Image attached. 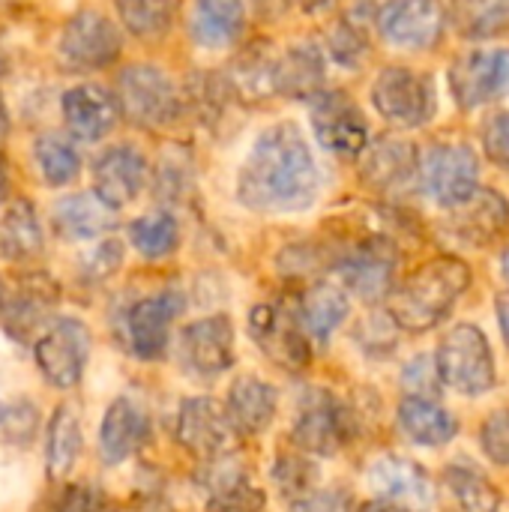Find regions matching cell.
<instances>
[{
  "mask_svg": "<svg viewBox=\"0 0 509 512\" xmlns=\"http://www.w3.org/2000/svg\"><path fill=\"white\" fill-rule=\"evenodd\" d=\"M321 171L297 123L267 126L237 171V201L255 213H303L318 201Z\"/></svg>",
  "mask_w": 509,
  "mask_h": 512,
  "instance_id": "6da1fadb",
  "label": "cell"
},
{
  "mask_svg": "<svg viewBox=\"0 0 509 512\" xmlns=\"http://www.w3.org/2000/svg\"><path fill=\"white\" fill-rule=\"evenodd\" d=\"M468 285H471V270L465 261L453 255L432 258L417 273H411L399 285V291H393L390 318L396 321V327L411 333L432 330L450 315L453 303L465 294Z\"/></svg>",
  "mask_w": 509,
  "mask_h": 512,
  "instance_id": "7a4b0ae2",
  "label": "cell"
},
{
  "mask_svg": "<svg viewBox=\"0 0 509 512\" xmlns=\"http://www.w3.org/2000/svg\"><path fill=\"white\" fill-rule=\"evenodd\" d=\"M435 369L462 396H483L495 387V357L486 333L474 324H459L444 336Z\"/></svg>",
  "mask_w": 509,
  "mask_h": 512,
  "instance_id": "3957f363",
  "label": "cell"
},
{
  "mask_svg": "<svg viewBox=\"0 0 509 512\" xmlns=\"http://www.w3.org/2000/svg\"><path fill=\"white\" fill-rule=\"evenodd\" d=\"M117 108L129 123L141 129H159L177 120L180 93L159 66L135 63L117 78Z\"/></svg>",
  "mask_w": 509,
  "mask_h": 512,
  "instance_id": "277c9868",
  "label": "cell"
},
{
  "mask_svg": "<svg viewBox=\"0 0 509 512\" xmlns=\"http://www.w3.org/2000/svg\"><path fill=\"white\" fill-rule=\"evenodd\" d=\"M120 30L114 27V21H108L102 12L96 9H81L75 12L57 39V57L60 66L69 72H93V69H105L120 57Z\"/></svg>",
  "mask_w": 509,
  "mask_h": 512,
  "instance_id": "5b68a950",
  "label": "cell"
},
{
  "mask_svg": "<svg viewBox=\"0 0 509 512\" xmlns=\"http://www.w3.org/2000/svg\"><path fill=\"white\" fill-rule=\"evenodd\" d=\"M174 435H177V444L189 456L204 459V462L231 456L237 447V438H240L228 411L216 399H207V396L186 399L180 405Z\"/></svg>",
  "mask_w": 509,
  "mask_h": 512,
  "instance_id": "8992f818",
  "label": "cell"
},
{
  "mask_svg": "<svg viewBox=\"0 0 509 512\" xmlns=\"http://www.w3.org/2000/svg\"><path fill=\"white\" fill-rule=\"evenodd\" d=\"M372 102L378 114L402 129L423 126L435 114L432 81L405 66H387L372 84Z\"/></svg>",
  "mask_w": 509,
  "mask_h": 512,
  "instance_id": "52a82bcc",
  "label": "cell"
},
{
  "mask_svg": "<svg viewBox=\"0 0 509 512\" xmlns=\"http://www.w3.org/2000/svg\"><path fill=\"white\" fill-rule=\"evenodd\" d=\"M33 354L45 381L60 390H69L84 375L90 357V330L78 318H60L39 336Z\"/></svg>",
  "mask_w": 509,
  "mask_h": 512,
  "instance_id": "ba28073f",
  "label": "cell"
},
{
  "mask_svg": "<svg viewBox=\"0 0 509 512\" xmlns=\"http://www.w3.org/2000/svg\"><path fill=\"white\" fill-rule=\"evenodd\" d=\"M312 129L321 147L336 156H357L369 144V123L357 102L342 90L312 96Z\"/></svg>",
  "mask_w": 509,
  "mask_h": 512,
  "instance_id": "9c48e42d",
  "label": "cell"
},
{
  "mask_svg": "<svg viewBox=\"0 0 509 512\" xmlns=\"http://www.w3.org/2000/svg\"><path fill=\"white\" fill-rule=\"evenodd\" d=\"M249 333L258 348L288 372H300L309 363V336L303 333L297 312L282 303H261L249 315Z\"/></svg>",
  "mask_w": 509,
  "mask_h": 512,
  "instance_id": "30bf717a",
  "label": "cell"
},
{
  "mask_svg": "<svg viewBox=\"0 0 509 512\" xmlns=\"http://www.w3.org/2000/svg\"><path fill=\"white\" fill-rule=\"evenodd\" d=\"M348 435H351V417L342 408V402L327 390H312L300 405L297 423L291 429V441L312 456H333L339 447L348 444Z\"/></svg>",
  "mask_w": 509,
  "mask_h": 512,
  "instance_id": "8fae6325",
  "label": "cell"
},
{
  "mask_svg": "<svg viewBox=\"0 0 509 512\" xmlns=\"http://www.w3.org/2000/svg\"><path fill=\"white\" fill-rule=\"evenodd\" d=\"M480 165L471 147L441 144L432 147L423 159V186L432 201L441 207H456L477 192Z\"/></svg>",
  "mask_w": 509,
  "mask_h": 512,
  "instance_id": "7c38bea8",
  "label": "cell"
},
{
  "mask_svg": "<svg viewBox=\"0 0 509 512\" xmlns=\"http://www.w3.org/2000/svg\"><path fill=\"white\" fill-rule=\"evenodd\" d=\"M369 486L375 495L402 512H426L435 504V489L429 474L402 456H381L369 468Z\"/></svg>",
  "mask_w": 509,
  "mask_h": 512,
  "instance_id": "4fadbf2b",
  "label": "cell"
},
{
  "mask_svg": "<svg viewBox=\"0 0 509 512\" xmlns=\"http://www.w3.org/2000/svg\"><path fill=\"white\" fill-rule=\"evenodd\" d=\"M507 81L509 51H468L450 69V90L465 111L498 99Z\"/></svg>",
  "mask_w": 509,
  "mask_h": 512,
  "instance_id": "5bb4252c",
  "label": "cell"
},
{
  "mask_svg": "<svg viewBox=\"0 0 509 512\" xmlns=\"http://www.w3.org/2000/svg\"><path fill=\"white\" fill-rule=\"evenodd\" d=\"M444 6L438 0H390L381 15L378 27L387 42L399 48H432L444 33Z\"/></svg>",
  "mask_w": 509,
  "mask_h": 512,
  "instance_id": "9a60e30c",
  "label": "cell"
},
{
  "mask_svg": "<svg viewBox=\"0 0 509 512\" xmlns=\"http://www.w3.org/2000/svg\"><path fill=\"white\" fill-rule=\"evenodd\" d=\"M180 309H183L180 294H156V297L138 300L126 312L129 351L138 360H159V357H165L171 321L180 315Z\"/></svg>",
  "mask_w": 509,
  "mask_h": 512,
  "instance_id": "2e32d148",
  "label": "cell"
},
{
  "mask_svg": "<svg viewBox=\"0 0 509 512\" xmlns=\"http://www.w3.org/2000/svg\"><path fill=\"white\" fill-rule=\"evenodd\" d=\"M180 354L183 363L201 375V378H216L231 369L234 363V327L225 315L201 318L189 324L180 336Z\"/></svg>",
  "mask_w": 509,
  "mask_h": 512,
  "instance_id": "e0dca14e",
  "label": "cell"
},
{
  "mask_svg": "<svg viewBox=\"0 0 509 512\" xmlns=\"http://www.w3.org/2000/svg\"><path fill=\"white\" fill-rule=\"evenodd\" d=\"M93 180H96V192L93 195L105 207L117 210V207L132 204L141 195L144 180H147V162L129 144L108 147L96 159V165H93Z\"/></svg>",
  "mask_w": 509,
  "mask_h": 512,
  "instance_id": "ac0fdd59",
  "label": "cell"
},
{
  "mask_svg": "<svg viewBox=\"0 0 509 512\" xmlns=\"http://www.w3.org/2000/svg\"><path fill=\"white\" fill-rule=\"evenodd\" d=\"M396 252L387 240H366L339 261L342 282L363 300H381L393 285Z\"/></svg>",
  "mask_w": 509,
  "mask_h": 512,
  "instance_id": "d6986e66",
  "label": "cell"
},
{
  "mask_svg": "<svg viewBox=\"0 0 509 512\" xmlns=\"http://www.w3.org/2000/svg\"><path fill=\"white\" fill-rule=\"evenodd\" d=\"M198 483L207 492V512H264L267 507V495L228 456L207 462Z\"/></svg>",
  "mask_w": 509,
  "mask_h": 512,
  "instance_id": "ffe728a7",
  "label": "cell"
},
{
  "mask_svg": "<svg viewBox=\"0 0 509 512\" xmlns=\"http://www.w3.org/2000/svg\"><path fill=\"white\" fill-rule=\"evenodd\" d=\"M150 438V417L135 399H114L99 426V456L105 465H120Z\"/></svg>",
  "mask_w": 509,
  "mask_h": 512,
  "instance_id": "44dd1931",
  "label": "cell"
},
{
  "mask_svg": "<svg viewBox=\"0 0 509 512\" xmlns=\"http://www.w3.org/2000/svg\"><path fill=\"white\" fill-rule=\"evenodd\" d=\"M509 225L507 198L495 189H477L468 201L453 207L450 231L468 246H489Z\"/></svg>",
  "mask_w": 509,
  "mask_h": 512,
  "instance_id": "7402d4cb",
  "label": "cell"
},
{
  "mask_svg": "<svg viewBox=\"0 0 509 512\" xmlns=\"http://www.w3.org/2000/svg\"><path fill=\"white\" fill-rule=\"evenodd\" d=\"M63 117H66V126L75 138L81 141H99L105 138L114 126H117V117H120V108H117V99L96 87V84H78V87H69L63 93Z\"/></svg>",
  "mask_w": 509,
  "mask_h": 512,
  "instance_id": "603a6c76",
  "label": "cell"
},
{
  "mask_svg": "<svg viewBox=\"0 0 509 512\" xmlns=\"http://www.w3.org/2000/svg\"><path fill=\"white\" fill-rule=\"evenodd\" d=\"M51 222H54V231L63 240H93V237L108 234L117 225L114 210L105 207L90 192H78V195L60 198L54 204V210H51Z\"/></svg>",
  "mask_w": 509,
  "mask_h": 512,
  "instance_id": "cb8c5ba5",
  "label": "cell"
},
{
  "mask_svg": "<svg viewBox=\"0 0 509 512\" xmlns=\"http://www.w3.org/2000/svg\"><path fill=\"white\" fill-rule=\"evenodd\" d=\"M276 408H279V396L276 390L261 381V378H252V375H243L231 384V393H228V417L234 423V429L240 435H258L264 432L273 417H276Z\"/></svg>",
  "mask_w": 509,
  "mask_h": 512,
  "instance_id": "d4e9b609",
  "label": "cell"
},
{
  "mask_svg": "<svg viewBox=\"0 0 509 512\" xmlns=\"http://www.w3.org/2000/svg\"><path fill=\"white\" fill-rule=\"evenodd\" d=\"M246 27L243 0H195L189 33L201 48H225L240 39Z\"/></svg>",
  "mask_w": 509,
  "mask_h": 512,
  "instance_id": "484cf974",
  "label": "cell"
},
{
  "mask_svg": "<svg viewBox=\"0 0 509 512\" xmlns=\"http://www.w3.org/2000/svg\"><path fill=\"white\" fill-rule=\"evenodd\" d=\"M363 180L375 189H399L417 171V150L411 141L402 138H381L369 147L363 159Z\"/></svg>",
  "mask_w": 509,
  "mask_h": 512,
  "instance_id": "4316f807",
  "label": "cell"
},
{
  "mask_svg": "<svg viewBox=\"0 0 509 512\" xmlns=\"http://www.w3.org/2000/svg\"><path fill=\"white\" fill-rule=\"evenodd\" d=\"M399 429L420 447H441L450 444L459 432V423L450 411L435 405L432 399L405 396L399 402Z\"/></svg>",
  "mask_w": 509,
  "mask_h": 512,
  "instance_id": "83f0119b",
  "label": "cell"
},
{
  "mask_svg": "<svg viewBox=\"0 0 509 512\" xmlns=\"http://www.w3.org/2000/svg\"><path fill=\"white\" fill-rule=\"evenodd\" d=\"M348 312H351V303L345 291L336 285L318 282L303 294L297 306V321L312 342H327L339 330V324L348 318Z\"/></svg>",
  "mask_w": 509,
  "mask_h": 512,
  "instance_id": "f1b7e54d",
  "label": "cell"
},
{
  "mask_svg": "<svg viewBox=\"0 0 509 512\" xmlns=\"http://www.w3.org/2000/svg\"><path fill=\"white\" fill-rule=\"evenodd\" d=\"M324 87V57L315 45H297L276 60V93L312 99Z\"/></svg>",
  "mask_w": 509,
  "mask_h": 512,
  "instance_id": "f546056e",
  "label": "cell"
},
{
  "mask_svg": "<svg viewBox=\"0 0 509 512\" xmlns=\"http://www.w3.org/2000/svg\"><path fill=\"white\" fill-rule=\"evenodd\" d=\"M57 303V291L48 279H24L15 294L3 303L0 300V315H3V324L12 330V333H30Z\"/></svg>",
  "mask_w": 509,
  "mask_h": 512,
  "instance_id": "4dcf8cb0",
  "label": "cell"
},
{
  "mask_svg": "<svg viewBox=\"0 0 509 512\" xmlns=\"http://www.w3.org/2000/svg\"><path fill=\"white\" fill-rule=\"evenodd\" d=\"M81 417H78V408L75 405H60L48 423V447H45V462H48V477L54 480H63L78 456H81Z\"/></svg>",
  "mask_w": 509,
  "mask_h": 512,
  "instance_id": "1f68e13d",
  "label": "cell"
},
{
  "mask_svg": "<svg viewBox=\"0 0 509 512\" xmlns=\"http://www.w3.org/2000/svg\"><path fill=\"white\" fill-rule=\"evenodd\" d=\"M39 252H42V228L36 210L27 201H15L0 216V258L27 261Z\"/></svg>",
  "mask_w": 509,
  "mask_h": 512,
  "instance_id": "d6a6232c",
  "label": "cell"
},
{
  "mask_svg": "<svg viewBox=\"0 0 509 512\" xmlns=\"http://www.w3.org/2000/svg\"><path fill=\"white\" fill-rule=\"evenodd\" d=\"M123 27L138 39H159L171 30L180 0H114Z\"/></svg>",
  "mask_w": 509,
  "mask_h": 512,
  "instance_id": "836d02e7",
  "label": "cell"
},
{
  "mask_svg": "<svg viewBox=\"0 0 509 512\" xmlns=\"http://www.w3.org/2000/svg\"><path fill=\"white\" fill-rule=\"evenodd\" d=\"M228 90L243 99H264L276 93V60L264 51L240 57L228 72Z\"/></svg>",
  "mask_w": 509,
  "mask_h": 512,
  "instance_id": "e575fe53",
  "label": "cell"
},
{
  "mask_svg": "<svg viewBox=\"0 0 509 512\" xmlns=\"http://www.w3.org/2000/svg\"><path fill=\"white\" fill-rule=\"evenodd\" d=\"M33 156H36V165H39V171H42V177H45L48 186H66L81 171L78 150L66 138H60L54 132L39 135V141L33 147Z\"/></svg>",
  "mask_w": 509,
  "mask_h": 512,
  "instance_id": "d590c367",
  "label": "cell"
},
{
  "mask_svg": "<svg viewBox=\"0 0 509 512\" xmlns=\"http://www.w3.org/2000/svg\"><path fill=\"white\" fill-rule=\"evenodd\" d=\"M129 240L132 246L144 255V258H165L177 249L180 243V225L171 213H150L132 222L129 228Z\"/></svg>",
  "mask_w": 509,
  "mask_h": 512,
  "instance_id": "8d00e7d4",
  "label": "cell"
},
{
  "mask_svg": "<svg viewBox=\"0 0 509 512\" xmlns=\"http://www.w3.org/2000/svg\"><path fill=\"white\" fill-rule=\"evenodd\" d=\"M447 483L453 489V495L459 498V504L465 507V512H498V489L474 468L465 465H453L447 471Z\"/></svg>",
  "mask_w": 509,
  "mask_h": 512,
  "instance_id": "74e56055",
  "label": "cell"
},
{
  "mask_svg": "<svg viewBox=\"0 0 509 512\" xmlns=\"http://www.w3.org/2000/svg\"><path fill=\"white\" fill-rule=\"evenodd\" d=\"M459 30L468 36H489L509 24V0H456Z\"/></svg>",
  "mask_w": 509,
  "mask_h": 512,
  "instance_id": "f35d334b",
  "label": "cell"
},
{
  "mask_svg": "<svg viewBox=\"0 0 509 512\" xmlns=\"http://www.w3.org/2000/svg\"><path fill=\"white\" fill-rule=\"evenodd\" d=\"M39 429V411L27 399H9L0 402V444L24 447L36 438Z\"/></svg>",
  "mask_w": 509,
  "mask_h": 512,
  "instance_id": "ab89813d",
  "label": "cell"
},
{
  "mask_svg": "<svg viewBox=\"0 0 509 512\" xmlns=\"http://www.w3.org/2000/svg\"><path fill=\"white\" fill-rule=\"evenodd\" d=\"M318 480V471L312 462H306L303 456H279L276 459V468H273V483L279 486V492L294 504L300 498H306L312 492Z\"/></svg>",
  "mask_w": 509,
  "mask_h": 512,
  "instance_id": "60d3db41",
  "label": "cell"
},
{
  "mask_svg": "<svg viewBox=\"0 0 509 512\" xmlns=\"http://www.w3.org/2000/svg\"><path fill=\"white\" fill-rule=\"evenodd\" d=\"M480 444L495 465H509V411H498L483 423Z\"/></svg>",
  "mask_w": 509,
  "mask_h": 512,
  "instance_id": "b9f144b4",
  "label": "cell"
},
{
  "mask_svg": "<svg viewBox=\"0 0 509 512\" xmlns=\"http://www.w3.org/2000/svg\"><path fill=\"white\" fill-rule=\"evenodd\" d=\"M120 264H123V246L114 243V240H105V243H99V249H93L90 255H84L81 273H84V279H90V282H102V279H108L111 273H117Z\"/></svg>",
  "mask_w": 509,
  "mask_h": 512,
  "instance_id": "7bdbcfd3",
  "label": "cell"
},
{
  "mask_svg": "<svg viewBox=\"0 0 509 512\" xmlns=\"http://www.w3.org/2000/svg\"><path fill=\"white\" fill-rule=\"evenodd\" d=\"M483 147L495 165L509 171V114H498L483 126Z\"/></svg>",
  "mask_w": 509,
  "mask_h": 512,
  "instance_id": "ee69618b",
  "label": "cell"
},
{
  "mask_svg": "<svg viewBox=\"0 0 509 512\" xmlns=\"http://www.w3.org/2000/svg\"><path fill=\"white\" fill-rule=\"evenodd\" d=\"M393 333H396V321H393L390 315H372V318H366V321L360 324L357 339H360V345H363L366 351L381 348V354H384V351L393 348Z\"/></svg>",
  "mask_w": 509,
  "mask_h": 512,
  "instance_id": "f6af8a7d",
  "label": "cell"
},
{
  "mask_svg": "<svg viewBox=\"0 0 509 512\" xmlns=\"http://www.w3.org/2000/svg\"><path fill=\"white\" fill-rule=\"evenodd\" d=\"M99 507L102 495L93 486H66L54 501V512H99Z\"/></svg>",
  "mask_w": 509,
  "mask_h": 512,
  "instance_id": "bcb514c9",
  "label": "cell"
},
{
  "mask_svg": "<svg viewBox=\"0 0 509 512\" xmlns=\"http://www.w3.org/2000/svg\"><path fill=\"white\" fill-rule=\"evenodd\" d=\"M291 512H348V498L339 492H309L291 504Z\"/></svg>",
  "mask_w": 509,
  "mask_h": 512,
  "instance_id": "7dc6e473",
  "label": "cell"
},
{
  "mask_svg": "<svg viewBox=\"0 0 509 512\" xmlns=\"http://www.w3.org/2000/svg\"><path fill=\"white\" fill-rule=\"evenodd\" d=\"M429 375H438V369H432V360L429 357H417L414 363H408L405 369V387L411 390V396H420L423 387L432 390L435 384H429Z\"/></svg>",
  "mask_w": 509,
  "mask_h": 512,
  "instance_id": "c3c4849f",
  "label": "cell"
},
{
  "mask_svg": "<svg viewBox=\"0 0 509 512\" xmlns=\"http://www.w3.org/2000/svg\"><path fill=\"white\" fill-rule=\"evenodd\" d=\"M111 512H174L162 498H135L126 507H117Z\"/></svg>",
  "mask_w": 509,
  "mask_h": 512,
  "instance_id": "681fc988",
  "label": "cell"
},
{
  "mask_svg": "<svg viewBox=\"0 0 509 512\" xmlns=\"http://www.w3.org/2000/svg\"><path fill=\"white\" fill-rule=\"evenodd\" d=\"M285 3L300 9V12H306V15H321V12L336 6V0H285Z\"/></svg>",
  "mask_w": 509,
  "mask_h": 512,
  "instance_id": "f907efd6",
  "label": "cell"
},
{
  "mask_svg": "<svg viewBox=\"0 0 509 512\" xmlns=\"http://www.w3.org/2000/svg\"><path fill=\"white\" fill-rule=\"evenodd\" d=\"M498 321H501V333H504L509 345V291L498 297Z\"/></svg>",
  "mask_w": 509,
  "mask_h": 512,
  "instance_id": "816d5d0a",
  "label": "cell"
},
{
  "mask_svg": "<svg viewBox=\"0 0 509 512\" xmlns=\"http://www.w3.org/2000/svg\"><path fill=\"white\" fill-rule=\"evenodd\" d=\"M9 135V108H6V102H3V96H0V141Z\"/></svg>",
  "mask_w": 509,
  "mask_h": 512,
  "instance_id": "f5cc1de1",
  "label": "cell"
},
{
  "mask_svg": "<svg viewBox=\"0 0 509 512\" xmlns=\"http://www.w3.org/2000/svg\"><path fill=\"white\" fill-rule=\"evenodd\" d=\"M357 512H402V510H396V507H390V504H384V501H375V504L360 507Z\"/></svg>",
  "mask_w": 509,
  "mask_h": 512,
  "instance_id": "db71d44e",
  "label": "cell"
},
{
  "mask_svg": "<svg viewBox=\"0 0 509 512\" xmlns=\"http://www.w3.org/2000/svg\"><path fill=\"white\" fill-rule=\"evenodd\" d=\"M6 195V165H3V159H0V198Z\"/></svg>",
  "mask_w": 509,
  "mask_h": 512,
  "instance_id": "11a10c76",
  "label": "cell"
},
{
  "mask_svg": "<svg viewBox=\"0 0 509 512\" xmlns=\"http://www.w3.org/2000/svg\"><path fill=\"white\" fill-rule=\"evenodd\" d=\"M501 270H504V276H507V282H509V249L504 252V258H501Z\"/></svg>",
  "mask_w": 509,
  "mask_h": 512,
  "instance_id": "9f6ffc18",
  "label": "cell"
}]
</instances>
